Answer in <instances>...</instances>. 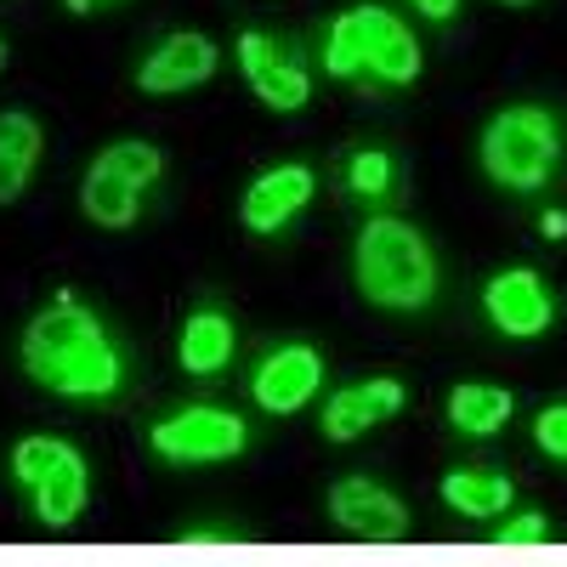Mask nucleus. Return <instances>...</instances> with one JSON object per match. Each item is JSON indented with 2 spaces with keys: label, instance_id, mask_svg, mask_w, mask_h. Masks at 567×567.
I'll list each match as a JSON object with an SVG mask.
<instances>
[{
  "label": "nucleus",
  "instance_id": "f257e3e1",
  "mask_svg": "<svg viewBox=\"0 0 567 567\" xmlns=\"http://www.w3.org/2000/svg\"><path fill=\"white\" fill-rule=\"evenodd\" d=\"M18 358H23L34 386L63 392V398H114L120 374H125L120 347L109 341L103 318L69 290H58V301H45L29 318Z\"/></svg>",
  "mask_w": 567,
  "mask_h": 567
},
{
  "label": "nucleus",
  "instance_id": "f03ea898",
  "mask_svg": "<svg viewBox=\"0 0 567 567\" xmlns=\"http://www.w3.org/2000/svg\"><path fill=\"white\" fill-rule=\"evenodd\" d=\"M352 278H358V296L369 307H386V312H420L432 307L437 296V256L425 245V233L381 216L358 233L352 245Z\"/></svg>",
  "mask_w": 567,
  "mask_h": 567
},
{
  "label": "nucleus",
  "instance_id": "7ed1b4c3",
  "mask_svg": "<svg viewBox=\"0 0 567 567\" xmlns=\"http://www.w3.org/2000/svg\"><path fill=\"white\" fill-rule=\"evenodd\" d=\"M323 74L336 80H386V85H414L420 80V45L409 23L386 7H352L329 23L323 40Z\"/></svg>",
  "mask_w": 567,
  "mask_h": 567
},
{
  "label": "nucleus",
  "instance_id": "20e7f679",
  "mask_svg": "<svg viewBox=\"0 0 567 567\" xmlns=\"http://www.w3.org/2000/svg\"><path fill=\"white\" fill-rule=\"evenodd\" d=\"M477 159L499 187H516V194H534V187L550 182L556 159H561V125L550 109L539 103H511L483 125Z\"/></svg>",
  "mask_w": 567,
  "mask_h": 567
},
{
  "label": "nucleus",
  "instance_id": "39448f33",
  "mask_svg": "<svg viewBox=\"0 0 567 567\" xmlns=\"http://www.w3.org/2000/svg\"><path fill=\"white\" fill-rule=\"evenodd\" d=\"M12 477L34 494V516L45 528H74L85 499H91V477H85L80 449L58 443V437H23L12 449Z\"/></svg>",
  "mask_w": 567,
  "mask_h": 567
},
{
  "label": "nucleus",
  "instance_id": "423d86ee",
  "mask_svg": "<svg viewBox=\"0 0 567 567\" xmlns=\"http://www.w3.org/2000/svg\"><path fill=\"white\" fill-rule=\"evenodd\" d=\"M154 454H165L171 465H210V460H233L250 432L233 409H216V403H194V409H176L171 420H159L148 432Z\"/></svg>",
  "mask_w": 567,
  "mask_h": 567
},
{
  "label": "nucleus",
  "instance_id": "0eeeda50",
  "mask_svg": "<svg viewBox=\"0 0 567 567\" xmlns=\"http://www.w3.org/2000/svg\"><path fill=\"white\" fill-rule=\"evenodd\" d=\"M239 69H245L256 97L267 109H278V114H296L312 97V74H307V63H301V52L290 40H272L261 29L239 34Z\"/></svg>",
  "mask_w": 567,
  "mask_h": 567
},
{
  "label": "nucleus",
  "instance_id": "6e6552de",
  "mask_svg": "<svg viewBox=\"0 0 567 567\" xmlns=\"http://www.w3.org/2000/svg\"><path fill=\"white\" fill-rule=\"evenodd\" d=\"M329 523L358 534V539L392 545L409 534V505L374 477H341V483H329Z\"/></svg>",
  "mask_w": 567,
  "mask_h": 567
},
{
  "label": "nucleus",
  "instance_id": "1a4fd4ad",
  "mask_svg": "<svg viewBox=\"0 0 567 567\" xmlns=\"http://www.w3.org/2000/svg\"><path fill=\"white\" fill-rule=\"evenodd\" d=\"M483 312L494 318L499 336L528 341V336H545L550 323V290L534 267H505L483 284Z\"/></svg>",
  "mask_w": 567,
  "mask_h": 567
},
{
  "label": "nucleus",
  "instance_id": "9d476101",
  "mask_svg": "<svg viewBox=\"0 0 567 567\" xmlns=\"http://www.w3.org/2000/svg\"><path fill=\"white\" fill-rule=\"evenodd\" d=\"M216 63H221L216 45L205 34H194V29H182V34H165L148 52V63L136 69V85L148 91V97H176V91L205 85L216 74Z\"/></svg>",
  "mask_w": 567,
  "mask_h": 567
},
{
  "label": "nucleus",
  "instance_id": "9b49d317",
  "mask_svg": "<svg viewBox=\"0 0 567 567\" xmlns=\"http://www.w3.org/2000/svg\"><path fill=\"white\" fill-rule=\"evenodd\" d=\"M323 381V358L318 347L307 341H290V347H278L256 363V381H250V398L267 409V414H296Z\"/></svg>",
  "mask_w": 567,
  "mask_h": 567
},
{
  "label": "nucleus",
  "instance_id": "f8f14e48",
  "mask_svg": "<svg viewBox=\"0 0 567 567\" xmlns=\"http://www.w3.org/2000/svg\"><path fill=\"white\" fill-rule=\"evenodd\" d=\"M403 409V381H392V374H374V381H352L341 392H329L323 403V437L329 443H352L363 437L369 425H381Z\"/></svg>",
  "mask_w": 567,
  "mask_h": 567
},
{
  "label": "nucleus",
  "instance_id": "ddd939ff",
  "mask_svg": "<svg viewBox=\"0 0 567 567\" xmlns=\"http://www.w3.org/2000/svg\"><path fill=\"white\" fill-rule=\"evenodd\" d=\"M307 199H312V171H307V165H272V171H261V176L250 182L239 216H245L250 233H278Z\"/></svg>",
  "mask_w": 567,
  "mask_h": 567
},
{
  "label": "nucleus",
  "instance_id": "4468645a",
  "mask_svg": "<svg viewBox=\"0 0 567 567\" xmlns=\"http://www.w3.org/2000/svg\"><path fill=\"white\" fill-rule=\"evenodd\" d=\"M40 120L23 114V109H7L0 114V205L23 199V187L34 182V165H40Z\"/></svg>",
  "mask_w": 567,
  "mask_h": 567
},
{
  "label": "nucleus",
  "instance_id": "2eb2a0df",
  "mask_svg": "<svg viewBox=\"0 0 567 567\" xmlns=\"http://www.w3.org/2000/svg\"><path fill=\"white\" fill-rule=\"evenodd\" d=\"M80 210L97 221V227L120 233V227H131L136 210H142V187H131L125 176H114V171H103L97 159H91V171H85V182H80Z\"/></svg>",
  "mask_w": 567,
  "mask_h": 567
},
{
  "label": "nucleus",
  "instance_id": "dca6fc26",
  "mask_svg": "<svg viewBox=\"0 0 567 567\" xmlns=\"http://www.w3.org/2000/svg\"><path fill=\"white\" fill-rule=\"evenodd\" d=\"M233 358V318H221V312H194L182 323V341H176V363L187 369V374H216L221 363Z\"/></svg>",
  "mask_w": 567,
  "mask_h": 567
},
{
  "label": "nucleus",
  "instance_id": "f3484780",
  "mask_svg": "<svg viewBox=\"0 0 567 567\" xmlns=\"http://www.w3.org/2000/svg\"><path fill=\"white\" fill-rule=\"evenodd\" d=\"M511 392L505 386H488V381H465L449 392V425L465 437H494L499 425L511 420Z\"/></svg>",
  "mask_w": 567,
  "mask_h": 567
},
{
  "label": "nucleus",
  "instance_id": "a211bd4d",
  "mask_svg": "<svg viewBox=\"0 0 567 567\" xmlns=\"http://www.w3.org/2000/svg\"><path fill=\"white\" fill-rule=\"evenodd\" d=\"M443 499H449L454 511H465V516H499V511L516 499V488H511L505 471L465 465V471H449V477H443Z\"/></svg>",
  "mask_w": 567,
  "mask_h": 567
},
{
  "label": "nucleus",
  "instance_id": "6ab92c4d",
  "mask_svg": "<svg viewBox=\"0 0 567 567\" xmlns=\"http://www.w3.org/2000/svg\"><path fill=\"white\" fill-rule=\"evenodd\" d=\"M347 182H352V194H363V199H392L398 194V159L386 148H358L347 159Z\"/></svg>",
  "mask_w": 567,
  "mask_h": 567
},
{
  "label": "nucleus",
  "instance_id": "aec40b11",
  "mask_svg": "<svg viewBox=\"0 0 567 567\" xmlns=\"http://www.w3.org/2000/svg\"><path fill=\"white\" fill-rule=\"evenodd\" d=\"M494 545H499V550H534V545H545V516H539V511L511 516V523L494 534Z\"/></svg>",
  "mask_w": 567,
  "mask_h": 567
},
{
  "label": "nucleus",
  "instance_id": "412c9836",
  "mask_svg": "<svg viewBox=\"0 0 567 567\" xmlns=\"http://www.w3.org/2000/svg\"><path fill=\"white\" fill-rule=\"evenodd\" d=\"M534 443H539L550 460H567V403H550V409L534 420Z\"/></svg>",
  "mask_w": 567,
  "mask_h": 567
},
{
  "label": "nucleus",
  "instance_id": "4be33fe9",
  "mask_svg": "<svg viewBox=\"0 0 567 567\" xmlns=\"http://www.w3.org/2000/svg\"><path fill=\"white\" fill-rule=\"evenodd\" d=\"M414 7H420L425 18H454V7H460V0H414Z\"/></svg>",
  "mask_w": 567,
  "mask_h": 567
},
{
  "label": "nucleus",
  "instance_id": "5701e85b",
  "mask_svg": "<svg viewBox=\"0 0 567 567\" xmlns=\"http://www.w3.org/2000/svg\"><path fill=\"white\" fill-rule=\"evenodd\" d=\"M539 233H545V239H561V233H567V216H561V210H545Z\"/></svg>",
  "mask_w": 567,
  "mask_h": 567
},
{
  "label": "nucleus",
  "instance_id": "b1692460",
  "mask_svg": "<svg viewBox=\"0 0 567 567\" xmlns=\"http://www.w3.org/2000/svg\"><path fill=\"white\" fill-rule=\"evenodd\" d=\"M63 7H69L74 18H85V12H97V7H114V0H63Z\"/></svg>",
  "mask_w": 567,
  "mask_h": 567
},
{
  "label": "nucleus",
  "instance_id": "393cba45",
  "mask_svg": "<svg viewBox=\"0 0 567 567\" xmlns=\"http://www.w3.org/2000/svg\"><path fill=\"white\" fill-rule=\"evenodd\" d=\"M499 7H534V0H499Z\"/></svg>",
  "mask_w": 567,
  "mask_h": 567
},
{
  "label": "nucleus",
  "instance_id": "a878e982",
  "mask_svg": "<svg viewBox=\"0 0 567 567\" xmlns=\"http://www.w3.org/2000/svg\"><path fill=\"white\" fill-rule=\"evenodd\" d=\"M0 69H7V40H0Z\"/></svg>",
  "mask_w": 567,
  "mask_h": 567
}]
</instances>
